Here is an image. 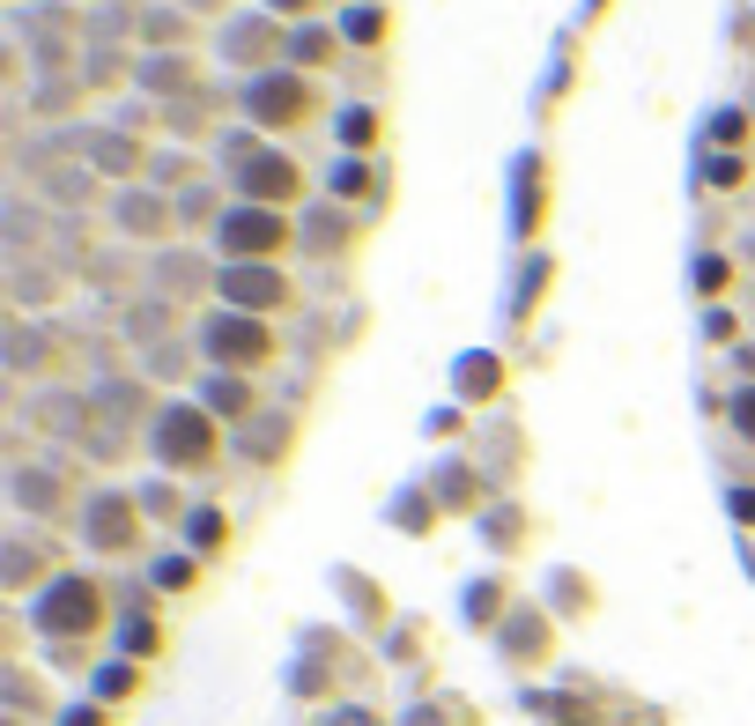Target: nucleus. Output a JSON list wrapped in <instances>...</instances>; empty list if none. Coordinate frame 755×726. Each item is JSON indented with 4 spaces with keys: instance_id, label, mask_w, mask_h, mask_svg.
<instances>
[{
    "instance_id": "nucleus-22",
    "label": "nucleus",
    "mask_w": 755,
    "mask_h": 726,
    "mask_svg": "<svg viewBox=\"0 0 755 726\" xmlns=\"http://www.w3.org/2000/svg\"><path fill=\"white\" fill-rule=\"evenodd\" d=\"M726 282H733V260H719V252H704V260H696V297H719Z\"/></svg>"
},
{
    "instance_id": "nucleus-1",
    "label": "nucleus",
    "mask_w": 755,
    "mask_h": 726,
    "mask_svg": "<svg viewBox=\"0 0 755 726\" xmlns=\"http://www.w3.org/2000/svg\"><path fill=\"white\" fill-rule=\"evenodd\" d=\"M222 164H230V178H238V193H244L252 208L296 201V186H304V178H296V164H290V156H274L260 134H230V141H222Z\"/></svg>"
},
{
    "instance_id": "nucleus-26",
    "label": "nucleus",
    "mask_w": 755,
    "mask_h": 726,
    "mask_svg": "<svg viewBox=\"0 0 755 726\" xmlns=\"http://www.w3.org/2000/svg\"><path fill=\"white\" fill-rule=\"evenodd\" d=\"M112 75H126V60H112V52H97V60H90V75H82V82H90V90H104Z\"/></svg>"
},
{
    "instance_id": "nucleus-21",
    "label": "nucleus",
    "mask_w": 755,
    "mask_h": 726,
    "mask_svg": "<svg viewBox=\"0 0 755 726\" xmlns=\"http://www.w3.org/2000/svg\"><path fill=\"white\" fill-rule=\"evenodd\" d=\"M282 438H290V415H268V423L244 438V452H252V460H274V452H282Z\"/></svg>"
},
{
    "instance_id": "nucleus-4",
    "label": "nucleus",
    "mask_w": 755,
    "mask_h": 726,
    "mask_svg": "<svg viewBox=\"0 0 755 726\" xmlns=\"http://www.w3.org/2000/svg\"><path fill=\"white\" fill-rule=\"evenodd\" d=\"M216 290L230 312H282V304L296 297L290 275H274V267H260V260H238V267H216Z\"/></svg>"
},
{
    "instance_id": "nucleus-14",
    "label": "nucleus",
    "mask_w": 755,
    "mask_h": 726,
    "mask_svg": "<svg viewBox=\"0 0 755 726\" xmlns=\"http://www.w3.org/2000/svg\"><path fill=\"white\" fill-rule=\"evenodd\" d=\"M90 534H97V549H126V541H134V512H126V497H97Z\"/></svg>"
},
{
    "instance_id": "nucleus-5",
    "label": "nucleus",
    "mask_w": 755,
    "mask_h": 726,
    "mask_svg": "<svg viewBox=\"0 0 755 726\" xmlns=\"http://www.w3.org/2000/svg\"><path fill=\"white\" fill-rule=\"evenodd\" d=\"M296 238V223L282 208H230L222 215V252H238V260H260V252H282Z\"/></svg>"
},
{
    "instance_id": "nucleus-10",
    "label": "nucleus",
    "mask_w": 755,
    "mask_h": 726,
    "mask_svg": "<svg viewBox=\"0 0 755 726\" xmlns=\"http://www.w3.org/2000/svg\"><path fill=\"white\" fill-rule=\"evenodd\" d=\"M141 90H148V97H193L200 75H193L186 52H156V60H141Z\"/></svg>"
},
{
    "instance_id": "nucleus-33",
    "label": "nucleus",
    "mask_w": 755,
    "mask_h": 726,
    "mask_svg": "<svg viewBox=\"0 0 755 726\" xmlns=\"http://www.w3.org/2000/svg\"><path fill=\"white\" fill-rule=\"evenodd\" d=\"M748 252H755V238H748Z\"/></svg>"
},
{
    "instance_id": "nucleus-19",
    "label": "nucleus",
    "mask_w": 755,
    "mask_h": 726,
    "mask_svg": "<svg viewBox=\"0 0 755 726\" xmlns=\"http://www.w3.org/2000/svg\"><path fill=\"white\" fill-rule=\"evenodd\" d=\"M496 378H504V371H496V356H466V364H460V393H466V401H489Z\"/></svg>"
},
{
    "instance_id": "nucleus-7",
    "label": "nucleus",
    "mask_w": 755,
    "mask_h": 726,
    "mask_svg": "<svg viewBox=\"0 0 755 726\" xmlns=\"http://www.w3.org/2000/svg\"><path fill=\"white\" fill-rule=\"evenodd\" d=\"M296 245L312 252V260H334V252H348V245H356V208H342V201L304 208V215H296Z\"/></svg>"
},
{
    "instance_id": "nucleus-27",
    "label": "nucleus",
    "mask_w": 755,
    "mask_h": 726,
    "mask_svg": "<svg viewBox=\"0 0 755 726\" xmlns=\"http://www.w3.org/2000/svg\"><path fill=\"white\" fill-rule=\"evenodd\" d=\"M704 178H711V186H733V178H741V156H711Z\"/></svg>"
},
{
    "instance_id": "nucleus-23",
    "label": "nucleus",
    "mask_w": 755,
    "mask_h": 726,
    "mask_svg": "<svg viewBox=\"0 0 755 726\" xmlns=\"http://www.w3.org/2000/svg\"><path fill=\"white\" fill-rule=\"evenodd\" d=\"M164 319H171V297L141 304V312H134V326H126V334H134V341H156V334H164Z\"/></svg>"
},
{
    "instance_id": "nucleus-32",
    "label": "nucleus",
    "mask_w": 755,
    "mask_h": 726,
    "mask_svg": "<svg viewBox=\"0 0 755 726\" xmlns=\"http://www.w3.org/2000/svg\"><path fill=\"white\" fill-rule=\"evenodd\" d=\"M741 371H748V378H755V349H741Z\"/></svg>"
},
{
    "instance_id": "nucleus-20",
    "label": "nucleus",
    "mask_w": 755,
    "mask_h": 726,
    "mask_svg": "<svg viewBox=\"0 0 755 726\" xmlns=\"http://www.w3.org/2000/svg\"><path fill=\"white\" fill-rule=\"evenodd\" d=\"M134 23H141L134 8H97V15H90V38H97V45H112V38H126Z\"/></svg>"
},
{
    "instance_id": "nucleus-6",
    "label": "nucleus",
    "mask_w": 755,
    "mask_h": 726,
    "mask_svg": "<svg viewBox=\"0 0 755 726\" xmlns=\"http://www.w3.org/2000/svg\"><path fill=\"white\" fill-rule=\"evenodd\" d=\"M200 341H208V356H216V364H230V371H238V364H260V356L274 349V341H268V326L252 319V312H216Z\"/></svg>"
},
{
    "instance_id": "nucleus-9",
    "label": "nucleus",
    "mask_w": 755,
    "mask_h": 726,
    "mask_svg": "<svg viewBox=\"0 0 755 726\" xmlns=\"http://www.w3.org/2000/svg\"><path fill=\"white\" fill-rule=\"evenodd\" d=\"M38 615H45V630H90V623H97V586H82V578H60V586L45 593V608H38Z\"/></svg>"
},
{
    "instance_id": "nucleus-31",
    "label": "nucleus",
    "mask_w": 755,
    "mask_h": 726,
    "mask_svg": "<svg viewBox=\"0 0 755 726\" xmlns=\"http://www.w3.org/2000/svg\"><path fill=\"white\" fill-rule=\"evenodd\" d=\"M304 8H312V0H274V15H304Z\"/></svg>"
},
{
    "instance_id": "nucleus-28",
    "label": "nucleus",
    "mask_w": 755,
    "mask_h": 726,
    "mask_svg": "<svg viewBox=\"0 0 755 726\" xmlns=\"http://www.w3.org/2000/svg\"><path fill=\"white\" fill-rule=\"evenodd\" d=\"M733 423H741V438H755V386L741 393V401H733Z\"/></svg>"
},
{
    "instance_id": "nucleus-3",
    "label": "nucleus",
    "mask_w": 755,
    "mask_h": 726,
    "mask_svg": "<svg viewBox=\"0 0 755 726\" xmlns=\"http://www.w3.org/2000/svg\"><path fill=\"white\" fill-rule=\"evenodd\" d=\"M244 112L260 126H304L318 112V90L304 75H252V90H244Z\"/></svg>"
},
{
    "instance_id": "nucleus-18",
    "label": "nucleus",
    "mask_w": 755,
    "mask_h": 726,
    "mask_svg": "<svg viewBox=\"0 0 755 726\" xmlns=\"http://www.w3.org/2000/svg\"><path fill=\"white\" fill-rule=\"evenodd\" d=\"M282 52H290L296 67H326V60H334V38H326V30H290Z\"/></svg>"
},
{
    "instance_id": "nucleus-24",
    "label": "nucleus",
    "mask_w": 755,
    "mask_h": 726,
    "mask_svg": "<svg viewBox=\"0 0 755 726\" xmlns=\"http://www.w3.org/2000/svg\"><path fill=\"white\" fill-rule=\"evenodd\" d=\"M370 134H378V119H370V112H342V141H348V149H364Z\"/></svg>"
},
{
    "instance_id": "nucleus-8",
    "label": "nucleus",
    "mask_w": 755,
    "mask_h": 726,
    "mask_svg": "<svg viewBox=\"0 0 755 726\" xmlns=\"http://www.w3.org/2000/svg\"><path fill=\"white\" fill-rule=\"evenodd\" d=\"M112 223H119L126 238H164V230L178 223V208L164 201V193H148V186H126L119 201H112Z\"/></svg>"
},
{
    "instance_id": "nucleus-2",
    "label": "nucleus",
    "mask_w": 755,
    "mask_h": 726,
    "mask_svg": "<svg viewBox=\"0 0 755 726\" xmlns=\"http://www.w3.org/2000/svg\"><path fill=\"white\" fill-rule=\"evenodd\" d=\"M156 460H164V467H208V460H216V423H208V408H164V415H156Z\"/></svg>"
},
{
    "instance_id": "nucleus-16",
    "label": "nucleus",
    "mask_w": 755,
    "mask_h": 726,
    "mask_svg": "<svg viewBox=\"0 0 755 726\" xmlns=\"http://www.w3.org/2000/svg\"><path fill=\"white\" fill-rule=\"evenodd\" d=\"M141 38H148L156 52L186 45V15H178V8H148V15H141Z\"/></svg>"
},
{
    "instance_id": "nucleus-15",
    "label": "nucleus",
    "mask_w": 755,
    "mask_h": 726,
    "mask_svg": "<svg viewBox=\"0 0 755 726\" xmlns=\"http://www.w3.org/2000/svg\"><path fill=\"white\" fill-rule=\"evenodd\" d=\"M342 45H386V8H342Z\"/></svg>"
},
{
    "instance_id": "nucleus-12",
    "label": "nucleus",
    "mask_w": 755,
    "mask_h": 726,
    "mask_svg": "<svg viewBox=\"0 0 755 726\" xmlns=\"http://www.w3.org/2000/svg\"><path fill=\"white\" fill-rule=\"evenodd\" d=\"M90 164H97L104 178H134L141 171V141H134V134H97V141H90Z\"/></svg>"
},
{
    "instance_id": "nucleus-25",
    "label": "nucleus",
    "mask_w": 755,
    "mask_h": 726,
    "mask_svg": "<svg viewBox=\"0 0 755 726\" xmlns=\"http://www.w3.org/2000/svg\"><path fill=\"white\" fill-rule=\"evenodd\" d=\"M364 186H370V171L356 164V156H348V164H334V193H364Z\"/></svg>"
},
{
    "instance_id": "nucleus-29",
    "label": "nucleus",
    "mask_w": 755,
    "mask_h": 726,
    "mask_svg": "<svg viewBox=\"0 0 755 726\" xmlns=\"http://www.w3.org/2000/svg\"><path fill=\"white\" fill-rule=\"evenodd\" d=\"M733 326H741L733 312H711V319H704V334H711V341H733Z\"/></svg>"
},
{
    "instance_id": "nucleus-17",
    "label": "nucleus",
    "mask_w": 755,
    "mask_h": 726,
    "mask_svg": "<svg viewBox=\"0 0 755 726\" xmlns=\"http://www.w3.org/2000/svg\"><path fill=\"white\" fill-rule=\"evenodd\" d=\"M208 408H216V415H252V386H244V378H208Z\"/></svg>"
},
{
    "instance_id": "nucleus-30",
    "label": "nucleus",
    "mask_w": 755,
    "mask_h": 726,
    "mask_svg": "<svg viewBox=\"0 0 755 726\" xmlns=\"http://www.w3.org/2000/svg\"><path fill=\"white\" fill-rule=\"evenodd\" d=\"M733 512H741V519H755V490H741V497H733Z\"/></svg>"
},
{
    "instance_id": "nucleus-13",
    "label": "nucleus",
    "mask_w": 755,
    "mask_h": 726,
    "mask_svg": "<svg viewBox=\"0 0 755 726\" xmlns=\"http://www.w3.org/2000/svg\"><path fill=\"white\" fill-rule=\"evenodd\" d=\"M200 267H208L200 252H164L148 282H156V297H186V290H200Z\"/></svg>"
},
{
    "instance_id": "nucleus-11",
    "label": "nucleus",
    "mask_w": 755,
    "mask_h": 726,
    "mask_svg": "<svg viewBox=\"0 0 755 726\" xmlns=\"http://www.w3.org/2000/svg\"><path fill=\"white\" fill-rule=\"evenodd\" d=\"M274 45H290V38L274 30V15H244V23L222 30V52H230V60H268Z\"/></svg>"
}]
</instances>
